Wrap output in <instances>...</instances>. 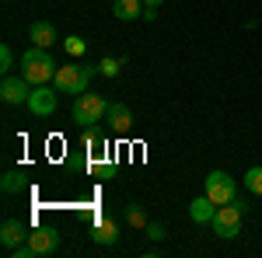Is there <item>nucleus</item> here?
<instances>
[{
    "label": "nucleus",
    "mask_w": 262,
    "mask_h": 258,
    "mask_svg": "<svg viewBox=\"0 0 262 258\" xmlns=\"http://www.w3.org/2000/svg\"><path fill=\"white\" fill-rule=\"evenodd\" d=\"M119 70H122V60H116V56H105L98 63V74H105V77H116Z\"/></svg>",
    "instance_id": "nucleus-20"
},
{
    "label": "nucleus",
    "mask_w": 262,
    "mask_h": 258,
    "mask_svg": "<svg viewBox=\"0 0 262 258\" xmlns=\"http://www.w3.org/2000/svg\"><path fill=\"white\" fill-rule=\"evenodd\" d=\"M28 244H32L35 255H53V251L60 248V234H56L53 227H39V230L28 234Z\"/></svg>",
    "instance_id": "nucleus-9"
},
{
    "label": "nucleus",
    "mask_w": 262,
    "mask_h": 258,
    "mask_svg": "<svg viewBox=\"0 0 262 258\" xmlns=\"http://www.w3.org/2000/svg\"><path fill=\"white\" fill-rule=\"evenodd\" d=\"M143 0H112V14L119 21H137V18H143Z\"/></svg>",
    "instance_id": "nucleus-13"
},
{
    "label": "nucleus",
    "mask_w": 262,
    "mask_h": 258,
    "mask_svg": "<svg viewBox=\"0 0 262 258\" xmlns=\"http://www.w3.org/2000/svg\"><path fill=\"white\" fill-rule=\"evenodd\" d=\"M105 98H98V95H77L74 98V122H81V126H95V122L105 119Z\"/></svg>",
    "instance_id": "nucleus-4"
},
{
    "label": "nucleus",
    "mask_w": 262,
    "mask_h": 258,
    "mask_svg": "<svg viewBox=\"0 0 262 258\" xmlns=\"http://www.w3.org/2000/svg\"><path fill=\"white\" fill-rule=\"evenodd\" d=\"M143 4H147V7H161L164 0H143Z\"/></svg>",
    "instance_id": "nucleus-24"
},
{
    "label": "nucleus",
    "mask_w": 262,
    "mask_h": 258,
    "mask_svg": "<svg viewBox=\"0 0 262 258\" xmlns=\"http://www.w3.org/2000/svg\"><path fill=\"white\" fill-rule=\"evenodd\" d=\"M203 192L213 199L217 206H224V202H231V199L238 196V185H234V178H231L227 171H210V175H206V185H203Z\"/></svg>",
    "instance_id": "nucleus-5"
},
{
    "label": "nucleus",
    "mask_w": 262,
    "mask_h": 258,
    "mask_svg": "<svg viewBox=\"0 0 262 258\" xmlns=\"http://www.w3.org/2000/svg\"><path fill=\"white\" fill-rule=\"evenodd\" d=\"M56 63H53V56H49V49H39V45H32L28 53H21V77L32 80L35 87L39 84H49V80L56 77Z\"/></svg>",
    "instance_id": "nucleus-1"
},
{
    "label": "nucleus",
    "mask_w": 262,
    "mask_h": 258,
    "mask_svg": "<svg viewBox=\"0 0 262 258\" xmlns=\"http://www.w3.org/2000/svg\"><path fill=\"white\" fill-rule=\"evenodd\" d=\"M105 143H108V139H105V133H101L98 126H84V147H88V150H98Z\"/></svg>",
    "instance_id": "nucleus-15"
},
{
    "label": "nucleus",
    "mask_w": 262,
    "mask_h": 258,
    "mask_svg": "<svg viewBox=\"0 0 262 258\" xmlns=\"http://www.w3.org/2000/svg\"><path fill=\"white\" fill-rule=\"evenodd\" d=\"M88 80H91V66L88 63H67V66H60L56 70V77H53V87L60 91V95H84L88 91Z\"/></svg>",
    "instance_id": "nucleus-3"
},
{
    "label": "nucleus",
    "mask_w": 262,
    "mask_h": 258,
    "mask_svg": "<svg viewBox=\"0 0 262 258\" xmlns=\"http://www.w3.org/2000/svg\"><path fill=\"white\" fill-rule=\"evenodd\" d=\"M105 122H108L116 133H129V126H133V112H129L122 101H108V108H105Z\"/></svg>",
    "instance_id": "nucleus-10"
},
{
    "label": "nucleus",
    "mask_w": 262,
    "mask_h": 258,
    "mask_svg": "<svg viewBox=\"0 0 262 258\" xmlns=\"http://www.w3.org/2000/svg\"><path fill=\"white\" fill-rule=\"evenodd\" d=\"M28 234H32V230H28L21 220H4V223H0V244H4V251H11V248L25 244Z\"/></svg>",
    "instance_id": "nucleus-8"
},
{
    "label": "nucleus",
    "mask_w": 262,
    "mask_h": 258,
    "mask_svg": "<svg viewBox=\"0 0 262 258\" xmlns=\"http://www.w3.org/2000/svg\"><path fill=\"white\" fill-rule=\"evenodd\" d=\"M11 66H14V53H11V45H0V70L11 74Z\"/></svg>",
    "instance_id": "nucleus-21"
},
{
    "label": "nucleus",
    "mask_w": 262,
    "mask_h": 258,
    "mask_svg": "<svg viewBox=\"0 0 262 258\" xmlns=\"http://www.w3.org/2000/svg\"><path fill=\"white\" fill-rule=\"evenodd\" d=\"M245 189L252 196H262V168H248L245 171Z\"/></svg>",
    "instance_id": "nucleus-18"
},
{
    "label": "nucleus",
    "mask_w": 262,
    "mask_h": 258,
    "mask_svg": "<svg viewBox=\"0 0 262 258\" xmlns=\"http://www.w3.org/2000/svg\"><path fill=\"white\" fill-rule=\"evenodd\" d=\"M28 39H32V45H39V49H53V42H56V28H53L49 21H35V25L28 28Z\"/></svg>",
    "instance_id": "nucleus-11"
},
{
    "label": "nucleus",
    "mask_w": 262,
    "mask_h": 258,
    "mask_svg": "<svg viewBox=\"0 0 262 258\" xmlns=\"http://www.w3.org/2000/svg\"><path fill=\"white\" fill-rule=\"evenodd\" d=\"M7 255H11V258H35V251H32V244L25 241V244H18V248H11Z\"/></svg>",
    "instance_id": "nucleus-22"
},
{
    "label": "nucleus",
    "mask_w": 262,
    "mask_h": 258,
    "mask_svg": "<svg viewBox=\"0 0 262 258\" xmlns=\"http://www.w3.org/2000/svg\"><path fill=\"white\" fill-rule=\"evenodd\" d=\"M32 91H35V84L32 80H25V77H4V84H0V98L7 101V105H28V98H32Z\"/></svg>",
    "instance_id": "nucleus-6"
},
{
    "label": "nucleus",
    "mask_w": 262,
    "mask_h": 258,
    "mask_svg": "<svg viewBox=\"0 0 262 258\" xmlns=\"http://www.w3.org/2000/svg\"><path fill=\"white\" fill-rule=\"evenodd\" d=\"M213 213H217V202L206 196V192H203L200 199H192V202H189V217L196 220V223H210Z\"/></svg>",
    "instance_id": "nucleus-12"
},
{
    "label": "nucleus",
    "mask_w": 262,
    "mask_h": 258,
    "mask_svg": "<svg viewBox=\"0 0 262 258\" xmlns=\"http://www.w3.org/2000/svg\"><path fill=\"white\" fill-rule=\"evenodd\" d=\"M91 238L98 241V244H116V241H119V227L105 217V220H98V223H95V234H91Z\"/></svg>",
    "instance_id": "nucleus-14"
},
{
    "label": "nucleus",
    "mask_w": 262,
    "mask_h": 258,
    "mask_svg": "<svg viewBox=\"0 0 262 258\" xmlns=\"http://www.w3.org/2000/svg\"><path fill=\"white\" fill-rule=\"evenodd\" d=\"M164 234H168V230H164L161 223H147V238L150 241H164Z\"/></svg>",
    "instance_id": "nucleus-23"
},
{
    "label": "nucleus",
    "mask_w": 262,
    "mask_h": 258,
    "mask_svg": "<svg viewBox=\"0 0 262 258\" xmlns=\"http://www.w3.org/2000/svg\"><path fill=\"white\" fill-rule=\"evenodd\" d=\"M126 220H129V227H137V230H147V217H143V206H137V202H129V206H126Z\"/></svg>",
    "instance_id": "nucleus-17"
},
{
    "label": "nucleus",
    "mask_w": 262,
    "mask_h": 258,
    "mask_svg": "<svg viewBox=\"0 0 262 258\" xmlns=\"http://www.w3.org/2000/svg\"><path fill=\"white\" fill-rule=\"evenodd\" d=\"M63 49H67V53H70L74 60H81V56H84V49H88V42H84L81 35H70V39L63 42Z\"/></svg>",
    "instance_id": "nucleus-19"
},
{
    "label": "nucleus",
    "mask_w": 262,
    "mask_h": 258,
    "mask_svg": "<svg viewBox=\"0 0 262 258\" xmlns=\"http://www.w3.org/2000/svg\"><path fill=\"white\" fill-rule=\"evenodd\" d=\"M248 213V206H245V199H231V202H224V206H217V213H213V220H210V227H213V234L224 241L238 238L242 234V217Z\"/></svg>",
    "instance_id": "nucleus-2"
},
{
    "label": "nucleus",
    "mask_w": 262,
    "mask_h": 258,
    "mask_svg": "<svg viewBox=\"0 0 262 258\" xmlns=\"http://www.w3.org/2000/svg\"><path fill=\"white\" fill-rule=\"evenodd\" d=\"M0 189H4L7 196H14V192H21V189H25V178H21V171H7V175L0 178Z\"/></svg>",
    "instance_id": "nucleus-16"
},
{
    "label": "nucleus",
    "mask_w": 262,
    "mask_h": 258,
    "mask_svg": "<svg viewBox=\"0 0 262 258\" xmlns=\"http://www.w3.org/2000/svg\"><path fill=\"white\" fill-rule=\"evenodd\" d=\"M56 87L49 91V84H39L35 91H32V98H28V108H32V115H53L56 112Z\"/></svg>",
    "instance_id": "nucleus-7"
}]
</instances>
